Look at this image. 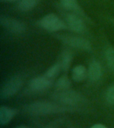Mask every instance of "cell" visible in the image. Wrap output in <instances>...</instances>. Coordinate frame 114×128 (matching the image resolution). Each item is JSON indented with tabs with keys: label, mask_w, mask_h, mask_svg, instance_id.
Instances as JSON below:
<instances>
[{
	"label": "cell",
	"mask_w": 114,
	"mask_h": 128,
	"mask_svg": "<svg viewBox=\"0 0 114 128\" xmlns=\"http://www.w3.org/2000/svg\"><path fill=\"white\" fill-rule=\"evenodd\" d=\"M24 110L34 116H46L63 113L68 110V108L56 102L37 101L25 106Z\"/></svg>",
	"instance_id": "obj_1"
},
{
	"label": "cell",
	"mask_w": 114,
	"mask_h": 128,
	"mask_svg": "<svg viewBox=\"0 0 114 128\" xmlns=\"http://www.w3.org/2000/svg\"><path fill=\"white\" fill-rule=\"evenodd\" d=\"M23 85V79L20 76L10 78L2 86L0 92L2 99H8L14 96L21 89Z\"/></svg>",
	"instance_id": "obj_3"
},
{
	"label": "cell",
	"mask_w": 114,
	"mask_h": 128,
	"mask_svg": "<svg viewBox=\"0 0 114 128\" xmlns=\"http://www.w3.org/2000/svg\"><path fill=\"white\" fill-rule=\"evenodd\" d=\"M91 128H108L106 127L104 125H102V124H97L94 125V126H92Z\"/></svg>",
	"instance_id": "obj_19"
},
{
	"label": "cell",
	"mask_w": 114,
	"mask_h": 128,
	"mask_svg": "<svg viewBox=\"0 0 114 128\" xmlns=\"http://www.w3.org/2000/svg\"><path fill=\"white\" fill-rule=\"evenodd\" d=\"M53 82L52 79L46 76H39L32 79L29 84V88L32 92H44L52 86Z\"/></svg>",
	"instance_id": "obj_8"
},
{
	"label": "cell",
	"mask_w": 114,
	"mask_h": 128,
	"mask_svg": "<svg viewBox=\"0 0 114 128\" xmlns=\"http://www.w3.org/2000/svg\"><path fill=\"white\" fill-rule=\"evenodd\" d=\"M106 101L108 104L114 105V85L108 88L106 95Z\"/></svg>",
	"instance_id": "obj_18"
},
{
	"label": "cell",
	"mask_w": 114,
	"mask_h": 128,
	"mask_svg": "<svg viewBox=\"0 0 114 128\" xmlns=\"http://www.w3.org/2000/svg\"><path fill=\"white\" fill-rule=\"evenodd\" d=\"M72 60H73L72 54L68 51L64 52L62 54V58H61V62L60 63L62 70L65 72H67L70 69V66L72 64Z\"/></svg>",
	"instance_id": "obj_14"
},
{
	"label": "cell",
	"mask_w": 114,
	"mask_h": 128,
	"mask_svg": "<svg viewBox=\"0 0 114 128\" xmlns=\"http://www.w3.org/2000/svg\"><path fill=\"white\" fill-rule=\"evenodd\" d=\"M61 70H62V67H61V65H60V63L54 64L47 70V72H46L44 76H46V77H48V78L52 80L53 78L58 76Z\"/></svg>",
	"instance_id": "obj_17"
},
{
	"label": "cell",
	"mask_w": 114,
	"mask_h": 128,
	"mask_svg": "<svg viewBox=\"0 0 114 128\" xmlns=\"http://www.w3.org/2000/svg\"></svg>",
	"instance_id": "obj_22"
},
{
	"label": "cell",
	"mask_w": 114,
	"mask_h": 128,
	"mask_svg": "<svg viewBox=\"0 0 114 128\" xmlns=\"http://www.w3.org/2000/svg\"><path fill=\"white\" fill-rule=\"evenodd\" d=\"M17 114V110L8 106H3L0 108V124L4 126L8 124Z\"/></svg>",
	"instance_id": "obj_10"
},
{
	"label": "cell",
	"mask_w": 114,
	"mask_h": 128,
	"mask_svg": "<svg viewBox=\"0 0 114 128\" xmlns=\"http://www.w3.org/2000/svg\"><path fill=\"white\" fill-rule=\"evenodd\" d=\"M66 24L70 30L76 33L82 34L86 30V24L82 17L74 13H70L66 15Z\"/></svg>",
	"instance_id": "obj_7"
},
{
	"label": "cell",
	"mask_w": 114,
	"mask_h": 128,
	"mask_svg": "<svg viewBox=\"0 0 114 128\" xmlns=\"http://www.w3.org/2000/svg\"><path fill=\"white\" fill-rule=\"evenodd\" d=\"M58 38L62 42H64V44H67L72 48L85 50V51H91L92 49L90 42L88 40L80 36L62 35V36H58Z\"/></svg>",
	"instance_id": "obj_5"
},
{
	"label": "cell",
	"mask_w": 114,
	"mask_h": 128,
	"mask_svg": "<svg viewBox=\"0 0 114 128\" xmlns=\"http://www.w3.org/2000/svg\"><path fill=\"white\" fill-rule=\"evenodd\" d=\"M72 79L76 82H81L88 76V70L83 65H78L72 70Z\"/></svg>",
	"instance_id": "obj_12"
},
{
	"label": "cell",
	"mask_w": 114,
	"mask_h": 128,
	"mask_svg": "<svg viewBox=\"0 0 114 128\" xmlns=\"http://www.w3.org/2000/svg\"><path fill=\"white\" fill-rule=\"evenodd\" d=\"M52 98L56 102L67 108H73L75 106H80L86 102V99L82 94L70 89L56 90V92L52 94Z\"/></svg>",
	"instance_id": "obj_2"
},
{
	"label": "cell",
	"mask_w": 114,
	"mask_h": 128,
	"mask_svg": "<svg viewBox=\"0 0 114 128\" xmlns=\"http://www.w3.org/2000/svg\"><path fill=\"white\" fill-rule=\"evenodd\" d=\"M40 26L46 31L56 32L66 29L67 25L56 14L46 15L40 20Z\"/></svg>",
	"instance_id": "obj_4"
},
{
	"label": "cell",
	"mask_w": 114,
	"mask_h": 128,
	"mask_svg": "<svg viewBox=\"0 0 114 128\" xmlns=\"http://www.w3.org/2000/svg\"><path fill=\"white\" fill-rule=\"evenodd\" d=\"M71 85V81L67 76H61L56 81L55 86L57 90H64L70 89Z\"/></svg>",
	"instance_id": "obj_15"
},
{
	"label": "cell",
	"mask_w": 114,
	"mask_h": 128,
	"mask_svg": "<svg viewBox=\"0 0 114 128\" xmlns=\"http://www.w3.org/2000/svg\"><path fill=\"white\" fill-rule=\"evenodd\" d=\"M1 26L14 34H22L26 32V26L22 22L6 16H0Z\"/></svg>",
	"instance_id": "obj_6"
},
{
	"label": "cell",
	"mask_w": 114,
	"mask_h": 128,
	"mask_svg": "<svg viewBox=\"0 0 114 128\" xmlns=\"http://www.w3.org/2000/svg\"><path fill=\"white\" fill-rule=\"evenodd\" d=\"M15 128H31L30 127H28V126H18V127H16Z\"/></svg>",
	"instance_id": "obj_21"
},
{
	"label": "cell",
	"mask_w": 114,
	"mask_h": 128,
	"mask_svg": "<svg viewBox=\"0 0 114 128\" xmlns=\"http://www.w3.org/2000/svg\"><path fill=\"white\" fill-rule=\"evenodd\" d=\"M19 1V0H1L2 2H6V3H10V2H15Z\"/></svg>",
	"instance_id": "obj_20"
},
{
	"label": "cell",
	"mask_w": 114,
	"mask_h": 128,
	"mask_svg": "<svg viewBox=\"0 0 114 128\" xmlns=\"http://www.w3.org/2000/svg\"><path fill=\"white\" fill-rule=\"evenodd\" d=\"M60 2L64 9L74 12V14H78L81 17L84 15V12L81 10L77 0H60Z\"/></svg>",
	"instance_id": "obj_11"
},
{
	"label": "cell",
	"mask_w": 114,
	"mask_h": 128,
	"mask_svg": "<svg viewBox=\"0 0 114 128\" xmlns=\"http://www.w3.org/2000/svg\"><path fill=\"white\" fill-rule=\"evenodd\" d=\"M102 66L98 61H93L90 64L88 70V76L92 82H97L102 77Z\"/></svg>",
	"instance_id": "obj_9"
},
{
	"label": "cell",
	"mask_w": 114,
	"mask_h": 128,
	"mask_svg": "<svg viewBox=\"0 0 114 128\" xmlns=\"http://www.w3.org/2000/svg\"><path fill=\"white\" fill-rule=\"evenodd\" d=\"M39 0H20L18 4V10L22 12H28L33 10Z\"/></svg>",
	"instance_id": "obj_13"
},
{
	"label": "cell",
	"mask_w": 114,
	"mask_h": 128,
	"mask_svg": "<svg viewBox=\"0 0 114 128\" xmlns=\"http://www.w3.org/2000/svg\"><path fill=\"white\" fill-rule=\"evenodd\" d=\"M105 57L109 68L114 72V48H108L105 52Z\"/></svg>",
	"instance_id": "obj_16"
}]
</instances>
